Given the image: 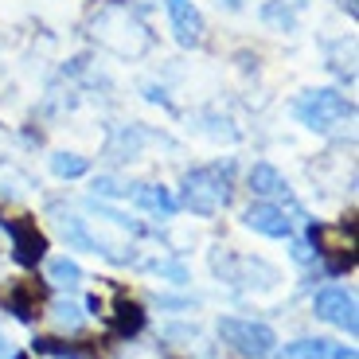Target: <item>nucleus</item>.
Wrapping results in <instances>:
<instances>
[{"mask_svg": "<svg viewBox=\"0 0 359 359\" xmlns=\"http://www.w3.org/2000/svg\"><path fill=\"white\" fill-rule=\"evenodd\" d=\"M90 27H94V39H98L102 47H109L114 55H121V59H137V55H144L153 47L149 27L137 20L133 8L117 4V0H109V4H102V8L94 12Z\"/></svg>", "mask_w": 359, "mask_h": 359, "instance_id": "nucleus-1", "label": "nucleus"}, {"mask_svg": "<svg viewBox=\"0 0 359 359\" xmlns=\"http://www.w3.org/2000/svg\"><path fill=\"white\" fill-rule=\"evenodd\" d=\"M180 203L191 215L211 219L231 203V161L226 164H207V168H191L180 184Z\"/></svg>", "mask_w": 359, "mask_h": 359, "instance_id": "nucleus-2", "label": "nucleus"}, {"mask_svg": "<svg viewBox=\"0 0 359 359\" xmlns=\"http://www.w3.org/2000/svg\"><path fill=\"white\" fill-rule=\"evenodd\" d=\"M219 340L246 359H269L278 351V332H273L269 324L243 320V316H223V320H219Z\"/></svg>", "mask_w": 359, "mask_h": 359, "instance_id": "nucleus-3", "label": "nucleus"}, {"mask_svg": "<svg viewBox=\"0 0 359 359\" xmlns=\"http://www.w3.org/2000/svg\"><path fill=\"white\" fill-rule=\"evenodd\" d=\"M351 114H355V106L344 98L340 90H328V86L309 90L305 98H297V106H293V117L305 129H313V133H328L336 121H344V117H351Z\"/></svg>", "mask_w": 359, "mask_h": 359, "instance_id": "nucleus-4", "label": "nucleus"}, {"mask_svg": "<svg viewBox=\"0 0 359 359\" xmlns=\"http://www.w3.org/2000/svg\"><path fill=\"white\" fill-rule=\"evenodd\" d=\"M309 246L316 250V258L324 262V269L332 273V278H340V273H348L351 262H355V254H351V226L340 223V226H309Z\"/></svg>", "mask_w": 359, "mask_h": 359, "instance_id": "nucleus-5", "label": "nucleus"}, {"mask_svg": "<svg viewBox=\"0 0 359 359\" xmlns=\"http://www.w3.org/2000/svg\"><path fill=\"white\" fill-rule=\"evenodd\" d=\"M51 215H55V223H59V234H63V243L71 246V250L102 254V258H109V262H133V254H117L109 243H102L98 234L86 226V219H79L74 211H63V207H55V203H51Z\"/></svg>", "mask_w": 359, "mask_h": 359, "instance_id": "nucleus-6", "label": "nucleus"}, {"mask_svg": "<svg viewBox=\"0 0 359 359\" xmlns=\"http://www.w3.org/2000/svg\"><path fill=\"white\" fill-rule=\"evenodd\" d=\"M0 231L12 238V254H16L20 266L36 269L39 262L47 258V238H43V231L36 226V219H27V215H20V219H0Z\"/></svg>", "mask_w": 359, "mask_h": 359, "instance_id": "nucleus-7", "label": "nucleus"}, {"mask_svg": "<svg viewBox=\"0 0 359 359\" xmlns=\"http://www.w3.org/2000/svg\"><path fill=\"white\" fill-rule=\"evenodd\" d=\"M313 313L320 316V320H328V324H336V328H344L348 336H355V328H359L355 297H351L344 285H324L320 293L313 297Z\"/></svg>", "mask_w": 359, "mask_h": 359, "instance_id": "nucleus-8", "label": "nucleus"}, {"mask_svg": "<svg viewBox=\"0 0 359 359\" xmlns=\"http://www.w3.org/2000/svg\"><path fill=\"white\" fill-rule=\"evenodd\" d=\"M243 223L250 226V231L266 234V238H293V219H289L273 199H258V203H250L243 211Z\"/></svg>", "mask_w": 359, "mask_h": 359, "instance_id": "nucleus-9", "label": "nucleus"}, {"mask_svg": "<svg viewBox=\"0 0 359 359\" xmlns=\"http://www.w3.org/2000/svg\"><path fill=\"white\" fill-rule=\"evenodd\" d=\"M164 12H168L172 36L180 47H199L203 43V16L191 0H164Z\"/></svg>", "mask_w": 359, "mask_h": 359, "instance_id": "nucleus-10", "label": "nucleus"}, {"mask_svg": "<svg viewBox=\"0 0 359 359\" xmlns=\"http://www.w3.org/2000/svg\"><path fill=\"white\" fill-rule=\"evenodd\" d=\"M281 359H355V351L336 348L332 340H293L281 348Z\"/></svg>", "mask_w": 359, "mask_h": 359, "instance_id": "nucleus-11", "label": "nucleus"}, {"mask_svg": "<svg viewBox=\"0 0 359 359\" xmlns=\"http://www.w3.org/2000/svg\"><path fill=\"white\" fill-rule=\"evenodd\" d=\"M246 180H250V191H254V196H262V199H289V184H285V176H281L273 164L258 161Z\"/></svg>", "mask_w": 359, "mask_h": 359, "instance_id": "nucleus-12", "label": "nucleus"}, {"mask_svg": "<svg viewBox=\"0 0 359 359\" xmlns=\"http://www.w3.org/2000/svg\"><path fill=\"white\" fill-rule=\"evenodd\" d=\"M129 196H133L144 211H153V215H161V219H172L180 211V203L172 199V191L161 188V184H133V191H129Z\"/></svg>", "mask_w": 359, "mask_h": 359, "instance_id": "nucleus-13", "label": "nucleus"}, {"mask_svg": "<svg viewBox=\"0 0 359 359\" xmlns=\"http://www.w3.org/2000/svg\"><path fill=\"white\" fill-rule=\"evenodd\" d=\"M39 297H43V289L39 285H27V281H16V285L8 289V297H4V305H8V313L16 316V320L32 324L36 320V309H39Z\"/></svg>", "mask_w": 359, "mask_h": 359, "instance_id": "nucleus-14", "label": "nucleus"}, {"mask_svg": "<svg viewBox=\"0 0 359 359\" xmlns=\"http://www.w3.org/2000/svg\"><path fill=\"white\" fill-rule=\"evenodd\" d=\"M144 320H149L144 305H137V301H117V309H114V332L121 336V340H133V336L144 328Z\"/></svg>", "mask_w": 359, "mask_h": 359, "instance_id": "nucleus-15", "label": "nucleus"}, {"mask_svg": "<svg viewBox=\"0 0 359 359\" xmlns=\"http://www.w3.org/2000/svg\"><path fill=\"white\" fill-rule=\"evenodd\" d=\"M47 281H51L55 289H67V293H74V289L86 281V273H82V266L74 258H51L47 262Z\"/></svg>", "mask_w": 359, "mask_h": 359, "instance_id": "nucleus-16", "label": "nucleus"}, {"mask_svg": "<svg viewBox=\"0 0 359 359\" xmlns=\"http://www.w3.org/2000/svg\"><path fill=\"white\" fill-rule=\"evenodd\" d=\"M141 144H144V129H137V126H129V129H121V133L109 141V161H133L137 153H141Z\"/></svg>", "mask_w": 359, "mask_h": 359, "instance_id": "nucleus-17", "label": "nucleus"}, {"mask_svg": "<svg viewBox=\"0 0 359 359\" xmlns=\"http://www.w3.org/2000/svg\"><path fill=\"white\" fill-rule=\"evenodd\" d=\"M262 24L278 27V32H293V27H297V12L289 8L285 0H266V4H262Z\"/></svg>", "mask_w": 359, "mask_h": 359, "instance_id": "nucleus-18", "label": "nucleus"}, {"mask_svg": "<svg viewBox=\"0 0 359 359\" xmlns=\"http://www.w3.org/2000/svg\"><path fill=\"white\" fill-rule=\"evenodd\" d=\"M51 320L59 324V328H67V332H79L82 320H86V313H82V305H74L71 297H59L51 305Z\"/></svg>", "mask_w": 359, "mask_h": 359, "instance_id": "nucleus-19", "label": "nucleus"}, {"mask_svg": "<svg viewBox=\"0 0 359 359\" xmlns=\"http://www.w3.org/2000/svg\"><path fill=\"white\" fill-rule=\"evenodd\" d=\"M32 351H39V355H51V359H98V355H90V351L74 348V344L51 340V336H39V340H32Z\"/></svg>", "mask_w": 359, "mask_h": 359, "instance_id": "nucleus-20", "label": "nucleus"}, {"mask_svg": "<svg viewBox=\"0 0 359 359\" xmlns=\"http://www.w3.org/2000/svg\"><path fill=\"white\" fill-rule=\"evenodd\" d=\"M51 172L59 180H79V176L90 172V161L79 156V153H51Z\"/></svg>", "mask_w": 359, "mask_h": 359, "instance_id": "nucleus-21", "label": "nucleus"}, {"mask_svg": "<svg viewBox=\"0 0 359 359\" xmlns=\"http://www.w3.org/2000/svg\"><path fill=\"white\" fill-rule=\"evenodd\" d=\"M144 269H153V273L168 278L172 285H188V266H184L180 258H156V262H149Z\"/></svg>", "mask_w": 359, "mask_h": 359, "instance_id": "nucleus-22", "label": "nucleus"}, {"mask_svg": "<svg viewBox=\"0 0 359 359\" xmlns=\"http://www.w3.org/2000/svg\"><path fill=\"white\" fill-rule=\"evenodd\" d=\"M90 191H94V199H126L133 191V184H121L117 176H98Z\"/></svg>", "mask_w": 359, "mask_h": 359, "instance_id": "nucleus-23", "label": "nucleus"}, {"mask_svg": "<svg viewBox=\"0 0 359 359\" xmlns=\"http://www.w3.org/2000/svg\"><path fill=\"white\" fill-rule=\"evenodd\" d=\"M207 121H211V129H207V133H211V137H219V141H234V137H238V133H234V126L226 121V117L207 114Z\"/></svg>", "mask_w": 359, "mask_h": 359, "instance_id": "nucleus-24", "label": "nucleus"}, {"mask_svg": "<svg viewBox=\"0 0 359 359\" xmlns=\"http://www.w3.org/2000/svg\"><path fill=\"white\" fill-rule=\"evenodd\" d=\"M293 258L301 262V266H313V262H316V250L305 243V238H297V243H293Z\"/></svg>", "mask_w": 359, "mask_h": 359, "instance_id": "nucleus-25", "label": "nucleus"}, {"mask_svg": "<svg viewBox=\"0 0 359 359\" xmlns=\"http://www.w3.org/2000/svg\"><path fill=\"white\" fill-rule=\"evenodd\" d=\"M144 98L153 102V106H168V94H164V86H156V82H144Z\"/></svg>", "mask_w": 359, "mask_h": 359, "instance_id": "nucleus-26", "label": "nucleus"}, {"mask_svg": "<svg viewBox=\"0 0 359 359\" xmlns=\"http://www.w3.org/2000/svg\"><path fill=\"white\" fill-rule=\"evenodd\" d=\"M156 301H161L164 309H191L196 305V301H184V297H156Z\"/></svg>", "mask_w": 359, "mask_h": 359, "instance_id": "nucleus-27", "label": "nucleus"}, {"mask_svg": "<svg viewBox=\"0 0 359 359\" xmlns=\"http://www.w3.org/2000/svg\"><path fill=\"white\" fill-rule=\"evenodd\" d=\"M86 313H90V316H98V313H102V297H98V293L86 297Z\"/></svg>", "mask_w": 359, "mask_h": 359, "instance_id": "nucleus-28", "label": "nucleus"}, {"mask_svg": "<svg viewBox=\"0 0 359 359\" xmlns=\"http://www.w3.org/2000/svg\"><path fill=\"white\" fill-rule=\"evenodd\" d=\"M0 359H12V344H8V336L0 332Z\"/></svg>", "mask_w": 359, "mask_h": 359, "instance_id": "nucleus-29", "label": "nucleus"}, {"mask_svg": "<svg viewBox=\"0 0 359 359\" xmlns=\"http://www.w3.org/2000/svg\"><path fill=\"white\" fill-rule=\"evenodd\" d=\"M226 4H231V8H238V0H226Z\"/></svg>", "mask_w": 359, "mask_h": 359, "instance_id": "nucleus-30", "label": "nucleus"}, {"mask_svg": "<svg viewBox=\"0 0 359 359\" xmlns=\"http://www.w3.org/2000/svg\"><path fill=\"white\" fill-rule=\"evenodd\" d=\"M12 359H27V355H24V351H20V355H12Z\"/></svg>", "mask_w": 359, "mask_h": 359, "instance_id": "nucleus-31", "label": "nucleus"}]
</instances>
